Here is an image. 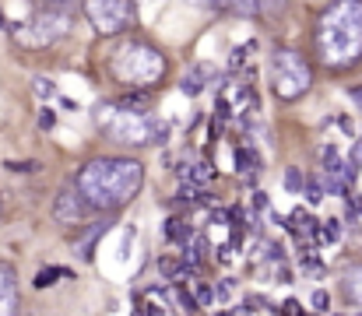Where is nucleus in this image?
Segmentation results:
<instances>
[{"mask_svg":"<svg viewBox=\"0 0 362 316\" xmlns=\"http://www.w3.org/2000/svg\"><path fill=\"white\" fill-rule=\"evenodd\" d=\"M215 81V64H194L187 74H183V81H180V92L183 95H190V99H197L208 85Z\"/></svg>","mask_w":362,"mask_h":316,"instance_id":"10","label":"nucleus"},{"mask_svg":"<svg viewBox=\"0 0 362 316\" xmlns=\"http://www.w3.org/2000/svg\"><path fill=\"white\" fill-rule=\"evenodd\" d=\"M165 235H169L173 242H183V246H187V242H190V225H183L180 218H173V221L165 225Z\"/></svg>","mask_w":362,"mask_h":316,"instance_id":"16","label":"nucleus"},{"mask_svg":"<svg viewBox=\"0 0 362 316\" xmlns=\"http://www.w3.org/2000/svg\"><path fill=\"white\" fill-rule=\"evenodd\" d=\"M303 183H306V176L292 165V169H285V190L288 194H303Z\"/></svg>","mask_w":362,"mask_h":316,"instance_id":"18","label":"nucleus"},{"mask_svg":"<svg viewBox=\"0 0 362 316\" xmlns=\"http://www.w3.org/2000/svg\"><path fill=\"white\" fill-rule=\"evenodd\" d=\"M148 316H165V313H162L158 306H148Z\"/></svg>","mask_w":362,"mask_h":316,"instance_id":"33","label":"nucleus"},{"mask_svg":"<svg viewBox=\"0 0 362 316\" xmlns=\"http://www.w3.org/2000/svg\"><path fill=\"white\" fill-rule=\"evenodd\" d=\"M345 292H349V299L362 306V264L356 267H349V274H345Z\"/></svg>","mask_w":362,"mask_h":316,"instance_id":"11","label":"nucleus"},{"mask_svg":"<svg viewBox=\"0 0 362 316\" xmlns=\"http://www.w3.org/2000/svg\"><path fill=\"white\" fill-rule=\"evenodd\" d=\"M11 35L21 49H49V46H57L60 39L71 35V14L57 11V7H42L32 18H25L21 25H14Z\"/></svg>","mask_w":362,"mask_h":316,"instance_id":"6","label":"nucleus"},{"mask_svg":"<svg viewBox=\"0 0 362 316\" xmlns=\"http://www.w3.org/2000/svg\"><path fill=\"white\" fill-rule=\"evenodd\" d=\"M57 278H71V271L67 267H42L35 274V288H49V285H57Z\"/></svg>","mask_w":362,"mask_h":316,"instance_id":"13","label":"nucleus"},{"mask_svg":"<svg viewBox=\"0 0 362 316\" xmlns=\"http://www.w3.org/2000/svg\"><path fill=\"white\" fill-rule=\"evenodd\" d=\"M11 172H39V162H7Z\"/></svg>","mask_w":362,"mask_h":316,"instance_id":"25","label":"nucleus"},{"mask_svg":"<svg viewBox=\"0 0 362 316\" xmlns=\"http://www.w3.org/2000/svg\"><path fill=\"white\" fill-rule=\"evenodd\" d=\"M106 228H110V221H99V225H92V228H88V235H85V239H81V246H78L85 260H92V246H95V239H99Z\"/></svg>","mask_w":362,"mask_h":316,"instance_id":"14","label":"nucleus"},{"mask_svg":"<svg viewBox=\"0 0 362 316\" xmlns=\"http://www.w3.org/2000/svg\"><path fill=\"white\" fill-rule=\"evenodd\" d=\"M303 190H306V201H310L313 208L324 201V183H320V180H306V183H303Z\"/></svg>","mask_w":362,"mask_h":316,"instance_id":"19","label":"nucleus"},{"mask_svg":"<svg viewBox=\"0 0 362 316\" xmlns=\"http://www.w3.org/2000/svg\"><path fill=\"white\" fill-rule=\"evenodd\" d=\"M197 299H201V306H208V303L215 299V292H211L208 285H201V288H197Z\"/></svg>","mask_w":362,"mask_h":316,"instance_id":"29","label":"nucleus"},{"mask_svg":"<svg viewBox=\"0 0 362 316\" xmlns=\"http://www.w3.org/2000/svg\"><path fill=\"white\" fill-rule=\"evenodd\" d=\"M222 4H226V0H211V7H215V11H222Z\"/></svg>","mask_w":362,"mask_h":316,"instance_id":"34","label":"nucleus"},{"mask_svg":"<svg viewBox=\"0 0 362 316\" xmlns=\"http://www.w3.org/2000/svg\"><path fill=\"white\" fill-rule=\"evenodd\" d=\"M176 299H180V306H183V313H187V316L197 313V299H194L187 288H176Z\"/></svg>","mask_w":362,"mask_h":316,"instance_id":"22","label":"nucleus"},{"mask_svg":"<svg viewBox=\"0 0 362 316\" xmlns=\"http://www.w3.org/2000/svg\"><path fill=\"white\" fill-rule=\"evenodd\" d=\"M215 176V169L208 165V162H197V165H190V169H183V180L190 183V187H204L208 180Z\"/></svg>","mask_w":362,"mask_h":316,"instance_id":"12","label":"nucleus"},{"mask_svg":"<svg viewBox=\"0 0 362 316\" xmlns=\"http://www.w3.org/2000/svg\"><path fill=\"white\" fill-rule=\"evenodd\" d=\"M141 187H144V165L123 155L92 158L74 176V190L85 197L88 211H106V214L130 204L141 194Z\"/></svg>","mask_w":362,"mask_h":316,"instance_id":"1","label":"nucleus"},{"mask_svg":"<svg viewBox=\"0 0 362 316\" xmlns=\"http://www.w3.org/2000/svg\"><path fill=\"white\" fill-rule=\"evenodd\" d=\"M267 78H271V88L281 103H296L310 92L313 85V71L306 64V57L299 49H278L271 53V67H267Z\"/></svg>","mask_w":362,"mask_h":316,"instance_id":"5","label":"nucleus"},{"mask_svg":"<svg viewBox=\"0 0 362 316\" xmlns=\"http://www.w3.org/2000/svg\"><path fill=\"white\" fill-rule=\"evenodd\" d=\"M81 11L99 35H120L137 25V0H81Z\"/></svg>","mask_w":362,"mask_h":316,"instance_id":"7","label":"nucleus"},{"mask_svg":"<svg viewBox=\"0 0 362 316\" xmlns=\"http://www.w3.org/2000/svg\"><path fill=\"white\" fill-rule=\"evenodd\" d=\"M320 162H324V172L338 169V165H341V155H338V148H334V144H324V148H320Z\"/></svg>","mask_w":362,"mask_h":316,"instance_id":"17","label":"nucleus"},{"mask_svg":"<svg viewBox=\"0 0 362 316\" xmlns=\"http://www.w3.org/2000/svg\"><path fill=\"white\" fill-rule=\"evenodd\" d=\"M18 274L11 264L0 260V316H18Z\"/></svg>","mask_w":362,"mask_h":316,"instance_id":"9","label":"nucleus"},{"mask_svg":"<svg viewBox=\"0 0 362 316\" xmlns=\"http://www.w3.org/2000/svg\"><path fill=\"white\" fill-rule=\"evenodd\" d=\"M99 123L103 130L127 148H148V144H162L169 137V127L148 112H134V109H120V105H99Z\"/></svg>","mask_w":362,"mask_h":316,"instance_id":"4","label":"nucleus"},{"mask_svg":"<svg viewBox=\"0 0 362 316\" xmlns=\"http://www.w3.org/2000/svg\"><path fill=\"white\" fill-rule=\"evenodd\" d=\"M32 85H35V95H39V99H53V95H57V85H53L49 78H35Z\"/></svg>","mask_w":362,"mask_h":316,"instance_id":"21","label":"nucleus"},{"mask_svg":"<svg viewBox=\"0 0 362 316\" xmlns=\"http://www.w3.org/2000/svg\"><path fill=\"white\" fill-rule=\"evenodd\" d=\"M313 310H320V313H327V310H331V299H327V292H313Z\"/></svg>","mask_w":362,"mask_h":316,"instance_id":"27","label":"nucleus"},{"mask_svg":"<svg viewBox=\"0 0 362 316\" xmlns=\"http://www.w3.org/2000/svg\"><path fill=\"white\" fill-rule=\"evenodd\" d=\"M85 214H88V204H85V197H81L74 187H64V190L57 194V201H53V218H57L60 225H81Z\"/></svg>","mask_w":362,"mask_h":316,"instance_id":"8","label":"nucleus"},{"mask_svg":"<svg viewBox=\"0 0 362 316\" xmlns=\"http://www.w3.org/2000/svg\"><path fill=\"white\" fill-rule=\"evenodd\" d=\"M110 74L127 88H155L165 78V53L144 39H127L110 57Z\"/></svg>","mask_w":362,"mask_h":316,"instance_id":"3","label":"nucleus"},{"mask_svg":"<svg viewBox=\"0 0 362 316\" xmlns=\"http://www.w3.org/2000/svg\"><path fill=\"white\" fill-rule=\"evenodd\" d=\"M349 99H352V103L362 109V85H359V88H349Z\"/></svg>","mask_w":362,"mask_h":316,"instance_id":"32","label":"nucleus"},{"mask_svg":"<svg viewBox=\"0 0 362 316\" xmlns=\"http://www.w3.org/2000/svg\"><path fill=\"white\" fill-rule=\"evenodd\" d=\"M327 242H334L338 235H341V228H338V221H324V232H320Z\"/></svg>","mask_w":362,"mask_h":316,"instance_id":"26","label":"nucleus"},{"mask_svg":"<svg viewBox=\"0 0 362 316\" xmlns=\"http://www.w3.org/2000/svg\"><path fill=\"white\" fill-rule=\"evenodd\" d=\"M281 313H285V316H303V306H299L296 299H288V303L281 306Z\"/></svg>","mask_w":362,"mask_h":316,"instance_id":"28","label":"nucleus"},{"mask_svg":"<svg viewBox=\"0 0 362 316\" xmlns=\"http://www.w3.org/2000/svg\"><path fill=\"white\" fill-rule=\"evenodd\" d=\"M317 53L331 71H349L362 60V0H334L317 18Z\"/></svg>","mask_w":362,"mask_h":316,"instance_id":"2","label":"nucleus"},{"mask_svg":"<svg viewBox=\"0 0 362 316\" xmlns=\"http://www.w3.org/2000/svg\"><path fill=\"white\" fill-rule=\"evenodd\" d=\"M285 7H288V0H257V11L260 14H271V18H278Z\"/></svg>","mask_w":362,"mask_h":316,"instance_id":"20","label":"nucleus"},{"mask_svg":"<svg viewBox=\"0 0 362 316\" xmlns=\"http://www.w3.org/2000/svg\"><path fill=\"white\" fill-rule=\"evenodd\" d=\"M349 165H352L356 172H362V141L352 144V151H349Z\"/></svg>","mask_w":362,"mask_h":316,"instance_id":"23","label":"nucleus"},{"mask_svg":"<svg viewBox=\"0 0 362 316\" xmlns=\"http://www.w3.org/2000/svg\"><path fill=\"white\" fill-rule=\"evenodd\" d=\"M53 123H57V112L53 109H42L39 112V130H53Z\"/></svg>","mask_w":362,"mask_h":316,"instance_id":"24","label":"nucleus"},{"mask_svg":"<svg viewBox=\"0 0 362 316\" xmlns=\"http://www.w3.org/2000/svg\"><path fill=\"white\" fill-rule=\"evenodd\" d=\"M215 295H218V299H222V303H226V299H229V295H233V285H229V281H222V285H218V288H215Z\"/></svg>","mask_w":362,"mask_h":316,"instance_id":"31","label":"nucleus"},{"mask_svg":"<svg viewBox=\"0 0 362 316\" xmlns=\"http://www.w3.org/2000/svg\"><path fill=\"white\" fill-rule=\"evenodd\" d=\"M257 165H260V162H257V155H253L250 148H236V169H240V176L243 172H246V176H253V172H257Z\"/></svg>","mask_w":362,"mask_h":316,"instance_id":"15","label":"nucleus"},{"mask_svg":"<svg viewBox=\"0 0 362 316\" xmlns=\"http://www.w3.org/2000/svg\"><path fill=\"white\" fill-rule=\"evenodd\" d=\"M0 208H4V204H0Z\"/></svg>","mask_w":362,"mask_h":316,"instance_id":"35","label":"nucleus"},{"mask_svg":"<svg viewBox=\"0 0 362 316\" xmlns=\"http://www.w3.org/2000/svg\"><path fill=\"white\" fill-rule=\"evenodd\" d=\"M39 4H42V7H57V11H67V7H71L74 0H39Z\"/></svg>","mask_w":362,"mask_h":316,"instance_id":"30","label":"nucleus"}]
</instances>
